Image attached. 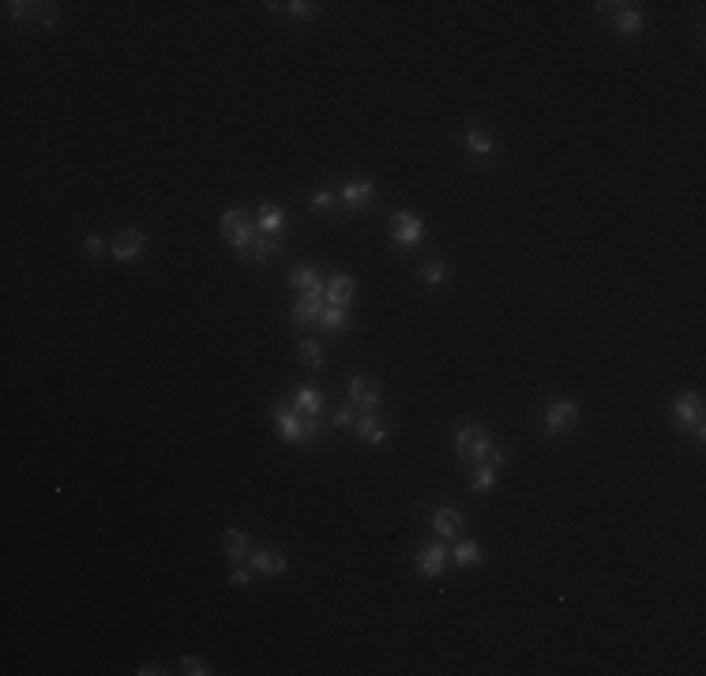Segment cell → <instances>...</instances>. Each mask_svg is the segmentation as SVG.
Wrapping results in <instances>:
<instances>
[{
    "label": "cell",
    "mask_w": 706,
    "mask_h": 676,
    "mask_svg": "<svg viewBox=\"0 0 706 676\" xmlns=\"http://www.w3.org/2000/svg\"><path fill=\"white\" fill-rule=\"evenodd\" d=\"M289 282L297 290H308V286H316V282H320V271L312 267V264H297V267L289 271Z\"/></svg>",
    "instance_id": "21"
},
{
    "label": "cell",
    "mask_w": 706,
    "mask_h": 676,
    "mask_svg": "<svg viewBox=\"0 0 706 676\" xmlns=\"http://www.w3.org/2000/svg\"><path fill=\"white\" fill-rule=\"evenodd\" d=\"M323 301H327V290H323V282L308 286L305 293H301V301H293V323H320Z\"/></svg>",
    "instance_id": "5"
},
{
    "label": "cell",
    "mask_w": 706,
    "mask_h": 676,
    "mask_svg": "<svg viewBox=\"0 0 706 676\" xmlns=\"http://www.w3.org/2000/svg\"><path fill=\"white\" fill-rule=\"evenodd\" d=\"M455 451H459V459L466 462H485L488 459V436L481 424H466V429H459V436H455Z\"/></svg>",
    "instance_id": "2"
},
{
    "label": "cell",
    "mask_w": 706,
    "mask_h": 676,
    "mask_svg": "<svg viewBox=\"0 0 706 676\" xmlns=\"http://www.w3.org/2000/svg\"><path fill=\"white\" fill-rule=\"evenodd\" d=\"M275 424H278V436L286 443H305V421H301L293 410H278L275 413Z\"/></svg>",
    "instance_id": "9"
},
{
    "label": "cell",
    "mask_w": 706,
    "mask_h": 676,
    "mask_svg": "<svg viewBox=\"0 0 706 676\" xmlns=\"http://www.w3.org/2000/svg\"><path fill=\"white\" fill-rule=\"evenodd\" d=\"M293 410H301V413H305V417H316V413L323 410V395H320V391L316 387H297V391H293Z\"/></svg>",
    "instance_id": "13"
},
{
    "label": "cell",
    "mask_w": 706,
    "mask_h": 676,
    "mask_svg": "<svg viewBox=\"0 0 706 676\" xmlns=\"http://www.w3.org/2000/svg\"><path fill=\"white\" fill-rule=\"evenodd\" d=\"M83 248H86L91 256H102V252H105V241H102V237H86V245H83Z\"/></svg>",
    "instance_id": "31"
},
{
    "label": "cell",
    "mask_w": 706,
    "mask_h": 676,
    "mask_svg": "<svg viewBox=\"0 0 706 676\" xmlns=\"http://www.w3.org/2000/svg\"><path fill=\"white\" fill-rule=\"evenodd\" d=\"M421 278H425L429 286H443V282H447V264H443V259H432V264L421 267Z\"/></svg>",
    "instance_id": "24"
},
{
    "label": "cell",
    "mask_w": 706,
    "mask_h": 676,
    "mask_svg": "<svg viewBox=\"0 0 706 676\" xmlns=\"http://www.w3.org/2000/svg\"><path fill=\"white\" fill-rule=\"evenodd\" d=\"M350 398L368 413V410L379 402V384H376L372 376H353V379H350Z\"/></svg>",
    "instance_id": "7"
},
{
    "label": "cell",
    "mask_w": 706,
    "mask_h": 676,
    "mask_svg": "<svg viewBox=\"0 0 706 676\" xmlns=\"http://www.w3.org/2000/svg\"><path fill=\"white\" fill-rule=\"evenodd\" d=\"M451 556H455L459 568H477V564H481V545H477V541H462Z\"/></svg>",
    "instance_id": "18"
},
{
    "label": "cell",
    "mask_w": 706,
    "mask_h": 676,
    "mask_svg": "<svg viewBox=\"0 0 706 676\" xmlns=\"http://www.w3.org/2000/svg\"><path fill=\"white\" fill-rule=\"evenodd\" d=\"M575 421H579V410H575V402H552V406L545 410V424H549L552 436H556V432H571Z\"/></svg>",
    "instance_id": "6"
},
{
    "label": "cell",
    "mask_w": 706,
    "mask_h": 676,
    "mask_svg": "<svg viewBox=\"0 0 706 676\" xmlns=\"http://www.w3.org/2000/svg\"><path fill=\"white\" fill-rule=\"evenodd\" d=\"M252 571H259V575H282V571H286V556L275 552V549L252 552Z\"/></svg>",
    "instance_id": "14"
},
{
    "label": "cell",
    "mask_w": 706,
    "mask_h": 676,
    "mask_svg": "<svg viewBox=\"0 0 706 676\" xmlns=\"http://www.w3.org/2000/svg\"><path fill=\"white\" fill-rule=\"evenodd\" d=\"M353 293H357V286H353L350 275H334L327 282V304H334V308H346V304L353 301Z\"/></svg>",
    "instance_id": "11"
},
{
    "label": "cell",
    "mask_w": 706,
    "mask_h": 676,
    "mask_svg": "<svg viewBox=\"0 0 706 676\" xmlns=\"http://www.w3.org/2000/svg\"><path fill=\"white\" fill-rule=\"evenodd\" d=\"M488 462H492V466H504V462H507V451H492V447H488Z\"/></svg>",
    "instance_id": "35"
},
{
    "label": "cell",
    "mask_w": 706,
    "mask_h": 676,
    "mask_svg": "<svg viewBox=\"0 0 706 676\" xmlns=\"http://www.w3.org/2000/svg\"><path fill=\"white\" fill-rule=\"evenodd\" d=\"M301 361L305 365H323V346H316V342H301Z\"/></svg>",
    "instance_id": "27"
},
{
    "label": "cell",
    "mask_w": 706,
    "mask_h": 676,
    "mask_svg": "<svg viewBox=\"0 0 706 676\" xmlns=\"http://www.w3.org/2000/svg\"><path fill=\"white\" fill-rule=\"evenodd\" d=\"M616 30H620V34H627V38L639 34V30H643V15H639L635 8H624V12H616Z\"/></svg>",
    "instance_id": "20"
},
{
    "label": "cell",
    "mask_w": 706,
    "mask_h": 676,
    "mask_svg": "<svg viewBox=\"0 0 706 676\" xmlns=\"http://www.w3.org/2000/svg\"><path fill=\"white\" fill-rule=\"evenodd\" d=\"M147 248V233L143 230H124L113 241V259H136Z\"/></svg>",
    "instance_id": "8"
},
{
    "label": "cell",
    "mask_w": 706,
    "mask_h": 676,
    "mask_svg": "<svg viewBox=\"0 0 706 676\" xmlns=\"http://www.w3.org/2000/svg\"><path fill=\"white\" fill-rule=\"evenodd\" d=\"M222 237L233 245V252L244 256L248 248H252V218H248L244 211H237V207H233V211H225L222 214Z\"/></svg>",
    "instance_id": "1"
},
{
    "label": "cell",
    "mask_w": 706,
    "mask_h": 676,
    "mask_svg": "<svg viewBox=\"0 0 706 676\" xmlns=\"http://www.w3.org/2000/svg\"><path fill=\"white\" fill-rule=\"evenodd\" d=\"M346 323H350L346 308H334V304H327V308L320 312V327H327V331H342Z\"/></svg>",
    "instance_id": "23"
},
{
    "label": "cell",
    "mask_w": 706,
    "mask_h": 676,
    "mask_svg": "<svg viewBox=\"0 0 706 676\" xmlns=\"http://www.w3.org/2000/svg\"><path fill=\"white\" fill-rule=\"evenodd\" d=\"M672 410H676V421L684 424V429H691L695 436H706V417H702V398L695 395V391H684V395L672 402Z\"/></svg>",
    "instance_id": "4"
},
{
    "label": "cell",
    "mask_w": 706,
    "mask_h": 676,
    "mask_svg": "<svg viewBox=\"0 0 706 676\" xmlns=\"http://www.w3.org/2000/svg\"><path fill=\"white\" fill-rule=\"evenodd\" d=\"M225 556H230V560H244V556H248V533L244 530H230V533H225Z\"/></svg>",
    "instance_id": "19"
},
{
    "label": "cell",
    "mask_w": 706,
    "mask_h": 676,
    "mask_svg": "<svg viewBox=\"0 0 706 676\" xmlns=\"http://www.w3.org/2000/svg\"><path fill=\"white\" fill-rule=\"evenodd\" d=\"M282 222H286V214H282V207H275V203H263L259 207V214H256V226L263 233H278L282 230Z\"/></svg>",
    "instance_id": "17"
},
{
    "label": "cell",
    "mask_w": 706,
    "mask_h": 676,
    "mask_svg": "<svg viewBox=\"0 0 706 676\" xmlns=\"http://www.w3.org/2000/svg\"><path fill=\"white\" fill-rule=\"evenodd\" d=\"M342 200H346V207L361 211V207L372 200V184L361 181V177H357V181H346V184H342Z\"/></svg>",
    "instance_id": "15"
},
{
    "label": "cell",
    "mask_w": 706,
    "mask_h": 676,
    "mask_svg": "<svg viewBox=\"0 0 706 676\" xmlns=\"http://www.w3.org/2000/svg\"><path fill=\"white\" fill-rule=\"evenodd\" d=\"M230 583H233V586H248V583H252V575H248L244 568H233V571H230Z\"/></svg>",
    "instance_id": "32"
},
{
    "label": "cell",
    "mask_w": 706,
    "mask_h": 676,
    "mask_svg": "<svg viewBox=\"0 0 706 676\" xmlns=\"http://www.w3.org/2000/svg\"><path fill=\"white\" fill-rule=\"evenodd\" d=\"M181 669L188 672V676H207V672H211V665H207V661H200V658H192V654H184V658H181Z\"/></svg>",
    "instance_id": "28"
},
{
    "label": "cell",
    "mask_w": 706,
    "mask_h": 676,
    "mask_svg": "<svg viewBox=\"0 0 706 676\" xmlns=\"http://www.w3.org/2000/svg\"><path fill=\"white\" fill-rule=\"evenodd\" d=\"M334 424H339V429H350L353 424V406H342L339 413H334Z\"/></svg>",
    "instance_id": "29"
},
{
    "label": "cell",
    "mask_w": 706,
    "mask_h": 676,
    "mask_svg": "<svg viewBox=\"0 0 706 676\" xmlns=\"http://www.w3.org/2000/svg\"><path fill=\"white\" fill-rule=\"evenodd\" d=\"M357 436H361L365 443H384L391 436V429H387V421L372 417V413H361V417H357Z\"/></svg>",
    "instance_id": "12"
},
{
    "label": "cell",
    "mask_w": 706,
    "mask_h": 676,
    "mask_svg": "<svg viewBox=\"0 0 706 676\" xmlns=\"http://www.w3.org/2000/svg\"><path fill=\"white\" fill-rule=\"evenodd\" d=\"M286 8H289L293 15H308L312 12V4H305V0H293V4H286Z\"/></svg>",
    "instance_id": "34"
},
{
    "label": "cell",
    "mask_w": 706,
    "mask_h": 676,
    "mask_svg": "<svg viewBox=\"0 0 706 676\" xmlns=\"http://www.w3.org/2000/svg\"><path fill=\"white\" fill-rule=\"evenodd\" d=\"M432 530H436L443 541L459 538V533H462V515L455 507H436V511H432Z\"/></svg>",
    "instance_id": "10"
},
{
    "label": "cell",
    "mask_w": 706,
    "mask_h": 676,
    "mask_svg": "<svg viewBox=\"0 0 706 676\" xmlns=\"http://www.w3.org/2000/svg\"><path fill=\"white\" fill-rule=\"evenodd\" d=\"M443 560H447L443 545H429V549L417 556V571H421V575H440V571H443Z\"/></svg>",
    "instance_id": "16"
},
{
    "label": "cell",
    "mask_w": 706,
    "mask_h": 676,
    "mask_svg": "<svg viewBox=\"0 0 706 676\" xmlns=\"http://www.w3.org/2000/svg\"><path fill=\"white\" fill-rule=\"evenodd\" d=\"M162 669H158V665H143V669H139V676H158Z\"/></svg>",
    "instance_id": "36"
},
{
    "label": "cell",
    "mask_w": 706,
    "mask_h": 676,
    "mask_svg": "<svg viewBox=\"0 0 706 676\" xmlns=\"http://www.w3.org/2000/svg\"><path fill=\"white\" fill-rule=\"evenodd\" d=\"M331 203H334L331 192H316V195H312V211H327Z\"/></svg>",
    "instance_id": "30"
},
{
    "label": "cell",
    "mask_w": 706,
    "mask_h": 676,
    "mask_svg": "<svg viewBox=\"0 0 706 676\" xmlns=\"http://www.w3.org/2000/svg\"><path fill=\"white\" fill-rule=\"evenodd\" d=\"M466 147H470L473 155H492V139H488L485 132H477V128L466 132Z\"/></svg>",
    "instance_id": "25"
},
{
    "label": "cell",
    "mask_w": 706,
    "mask_h": 676,
    "mask_svg": "<svg viewBox=\"0 0 706 676\" xmlns=\"http://www.w3.org/2000/svg\"><path fill=\"white\" fill-rule=\"evenodd\" d=\"M470 485L477 488V493H488V488L496 485V466L492 462H477V470L470 477Z\"/></svg>",
    "instance_id": "22"
},
{
    "label": "cell",
    "mask_w": 706,
    "mask_h": 676,
    "mask_svg": "<svg viewBox=\"0 0 706 676\" xmlns=\"http://www.w3.org/2000/svg\"><path fill=\"white\" fill-rule=\"evenodd\" d=\"M323 429H320V421L316 417H305V440H316Z\"/></svg>",
    "instance_id": "33"
},
{
    "label": "cell",
    "mask_w": 706,
    "mask_h": 676,
    "mask_svg": "<svg viewBox=\"0 0 706 676\" xmlns=\"http://www.w3.org/2000/svg\"><path fill=\"white\" fill-rule=\"evenodd\" d=\"M421 237H425V222H421L417 214H410V211H395V214H391V241H395V245L414 248V245H421Z\"/></svg>",
    "instance_id": "3"
},
{
    "label": "cell",
    "mask_w": 706,
    "mask_h": 676,
    "mask_svg": "<svg viewBox=\"0 0 706 676\" xmlns=\"http://www.w3.org/2000/svg\"><path fill=\"white\" fill-rule=\"evenodd\" d=\"M275 256H278V245H275V241H252V259H259V264H270Z\"/></svg>",
    "instance_id": "26"
}]
</instances>
